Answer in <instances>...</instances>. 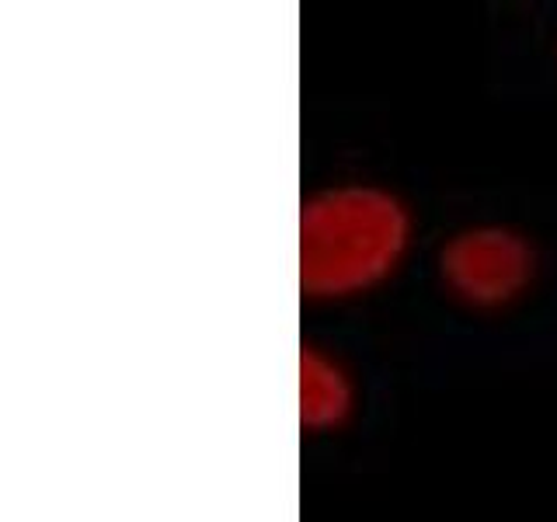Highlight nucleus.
<instances>
[{"label": "nucleus", "instance_id": "1", "mask_svg": "<svg viewBox=\"0 0 557 522\" xmlns=\"http://www.w3.org/2000/svg\"><path fill=\"white\" fill-rule=\"evenodd\" d=\"M414 216L405 199L370 182L327 185L304 202L296 269L310 300H356L405 265Z\"/></svg>", "mask_w": 557, "mask_h": 522}, {"label": "nucleus", "instance_id": "2", "mask_svg": "<svg viewBox=\"0 0 557 522\" xmlns=\"http://www.w3.org/2000/svg\"><path fill=\"white\" fill-rule=\"evenodd\" d=\"M443 289L470 310H505L533 289L536 248L505 223H470L435 258Z\"/></svg>", "mask_w": 557, "mask_h": 522}, {"label": "nucleus", "instance_id": "3", "mask_svg": "<svg viewBox=\"0 0 557 522\" xmlns=\"http://www.w3.org/2000/svg\"><path fill=\"white\" fill-rule=\"evenodd\" d=\"M300 425L304 432H335L356 411V380L338 356L318 345H304L300 352Z\"/></svg>", "mask_w": 557, "mask_h": 522}]
</instances>
